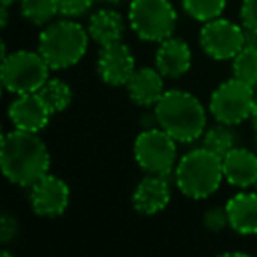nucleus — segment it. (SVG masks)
<instances>
[{
	"instance_id": "obj_1",
	"label": "nucleus",
	"mask_w": 257,
	"mask_h": 257,
	"mask_svg": "<svg viewBox=\"0 0 257 257\" xmlns=\"http://www.w3.org/2000/svg\"><path fill=\"white\" fill-rule=\"evenodd\" d=\"M2 173L11 183L20 187H32L37 180L48 175L50 152L37 133L11 131L2 138L0 147Z\"/></svg>"
},
{
	"instance_id": "obj_2",
	"label": "nucleus",
	"mask_w": 257,
	"mask_h": 257,
	"mask_svg": "<svg viewBox=\"0 0 257 257\" xmlns=\"http://www.w3.org/2000/svg\"><path fill=\"white\" fill-rule=\"evenodd\" d=\"M159 127L178 143H192L206 131V111L197 97L183 90H168L155 104Z\"/></svg>"
},
{
	"instance_id": "obj_3",
	"label": "nucleus",
	"mask_w": 257,
	"mask_h": 257,
	"mask_svg": "<svg viewBox=\"0 0 257 257\" xmlns=\"http://www.w3.org/2000/svg\"><path fill=\"white\" fill-rule=\"evenodd\" d=\"M224 180L222 157L215 155L208 148L190 150L180 159L175 169L176 187L183 196L190 199L210 197L220 187Z\"/></svg>"
},
{
	"instance_id": "obj_4",
	"label": "nucleus",
	"mask_w": 257,
	"mask_h": 257,
	"mask_svg": "<svg viewBox=\"0 0 257 257\" xmlns=\"http://www.w3.org/2000/svg\"><path fill=\"white\" fill-rule=\"evenodd\" d=\"M88 30L72 20H60L41 32L39 51L51 69H67L76 65L88 50Z\"/></svg>"
},
{
	"instance_id": "obj_5",
	"label": "nucleus",
	"mask_w": 257,
	"mask_h": 257,
	"mask_svg": "<svg viewBox=\"0 0 257 257\" xmlns=\"http://www.w3.org/2000/svg\"><path fill=\"white\" fill-rule=\"evenodd\" d=\"M50 65L39 51L20 50L2 57V85L8 92L22 93L39 92V88L50 79Z\"/></svg>"
},
{
	"instance_id": "obj_6",
	"label": "nucleus",
	"mask_w": 257,
	"mask_h": 257,
	"mask_svg": "<svg viewBox=\"0 0 257 257\" xmlns=\"http://www.w3.org/2000/svg\"><path fill=\"white\" fill-rule=\"evenodd\" d=\"M178 15L169 0H133L128 6V23L136 36L150 43L169 39L176 29Z\"/></svg>"
},
{
	"instance_id": "obj_7",
	"label": "nucleus",
	"mask_w": 257,
	"mask_h": 257,
	"mask_svg": "<svg viewBox=\"0 0 257 257\" xmlns=\"http://www.w3.org/2000/svg\"><path fill=\"white\" fill-rule=\"evenodd\" d=\"M176 143L164 128H145L134 141V159L143 171L169 176L176 161Z\"/></svg>"
},
{
	"instance_id": "obj_8",
	"label": "nucleus",
	"mask_w": 257,
	"mask_h": 257,
	"mask_svg": "<svg viewBox=\"0 0 257 257\" xmlns=\"http://www.w3.org/2000/svg\"><path fill=\"white\" fill-rule=\"evenodd\" d=\"M253 102V86L238 78H232L218 85V88L211 93L210 111L217 121L236 125L250 118Z\"/></svg>"
},
{
	"instance_id": "obj_9",
	"label": "nucleus",
	"mask_w": 257,
	"mask_h": 257,
	"mask_svg": "<svg viewBox=\"0 0 257 257\" xmlns=\"http://www.w3.org/2000/svg\"><path fill=\"white\" fill-rule=\"evenodd\" d=\"M203 51L213 60H232L246 44V34L236 23L215 18L204 23L199 34Z\"/></svg>"
},
{
	"instance_id": "obj_10",
	"label": "nucleus",
	"mask_w": 257,
	"mask_h": 257,
	"mask_svg": "<svg viewBox=\"0 0 257 257\" xmlns=\"http://www.w3.org/2000/svg\"><path fill=\"white\" fill-rule=\"evenodd\" d=\"M30 203L32 210L39 217H60L69 206L71 190L62 178L55 175H44L30 187Z\"/></svg>"
},
{
	"instance_id": "obj_11",
	"label": "nucleus",
	"mask_w": 257,
	"mask_h": 257,
	"mask_svg": "<svg viewBox=\"0 0 257 257\" xmlns=\"http://www.w3.org/2000/svg\"><path fill=\"white\" fill-rule=\"evenodd\" d=\"M97 71L104 83L111 86H123L136 71V60L127 44L121 41L102 46L97 60Z\"/></svg>"
},
{
	"instance_id": "obj_12",
	"label": "nucleus",
	"mask_w": 257,
	"mask_h": 257,
	"mask_svg": "<svg viewBox=\"0 0 257 257\" xmlns=\"http://www.w3.org/2000/svg\"><path fill=\"white\" fill-rule=\"evenodd\" d=\"M8 114L15 128L27 131V133H39L48 125L50 116L53 113L46 106L43 97L37 92H32L22 93V95H18V99L13 100Z\"/></svg>"
},
{
	"instance_id": "obj_13",
	"label": "nucleus",
	"mask_w": 257,
	"mask_h": 257,
	"mask_svg": "<svg viewBox=\"0 0 257 257\" xmlns=\"http://www.w3.org/2000/svg\"><path fill=\"white\" fill-rule=\"evenodd\" d=\"M171 201L168 175L148 173L133 194V206L141 215H155L162 211Z\"/></svg>"
},
{
	"instance_id": "obj_14",
	"label": "nucleus",
	"mask_w": 257,
	"mask_h": 257,
	"mask_svg": "<svg viewBox=\"0 0 257 257\" xmlns=\"http://www.w3.org/2000/svg\"><path fill=\"white\" fill-rule=\"evenodd\" d=\"M190 64H192V51H190L189 44L182 39L169 37V39L162 41L155 53V67L164 78H182L190 69Z\"/></svg>"
},
{
	"instance_id": "obj_15",
	"label": "nucleus",
	"mask_w": 257,
	"mask_h": 257,
	"mask_svg": "<svg viewBox=\"0 0 257 257\" xmlns=\"http://www.w3.org/2000/svg\"><path fill=\"white\" fill-rule=\"evenodd\" d=\"M125 86H127L128 97L133 99V102L143 107L155 106L166 92L164 76L159 72L157 67L136 69Z\"/></svg>"
},
{
	"instance_id": "obj_16",
	"label": "nucleus",
	"mask_w": 257,
	"mask_h": 257,
	"mask_svg": "<svg viewBox=\"0 0 257 257\" xmlns=\"http://www.w3.org/2000/svg\"><path fill=\"white\" fill-rule=\"evenodd\" d=\"M224 178L231 185L239 189H248L257 183V154L246 148H232L224 159Z\"/></svg>"
},
{
	"instance_id": "obj_17",
	"label": "nucleus",
	"mask_w": 257,
	"mask_h": 257,
	"mask_svg": "<svg viewBox=\"0 0 257 257\" xmlns=\"http://www.w3.org/2000/svg\"><path fill=\"white\" fill-rule=\"evenodd\" d=\"M229 225L239 234H257V194L239 192L225 204Z\"/></svg>"
},
{
	"instance_id": "obj_18",
	"label": "nucleus",
	"mask_w": 257,
	"mask_h": 257,
	"mask_svg": "<svg viewBox=\"0 0 257 257\" xmlns=\"http://www.w3.org/2000/svg\"><path fill=\"white\" fill-rule=\"evenodd\" d=\"M125 32V22L120 13L113 9H99L88 22V34L97 44L107 46L121 41Z\"/></svg>"
},
{
	"instance_id": "obj_19",
	"label": "nucleus",
	"mask_w": 257,
	"mask_h": 257,
	"mask_svg": "<svg viewBox=\"0 0 257 257\" xmlns=\"http://www.w3.org/2000/svg\"><path fill=\"white\" fill-rule=\"evenodd\" d=\"M203 147L224 159L232 148H236V133L232 131V125L218 121V125L210 127L204 133Z\"/></svg>"
},
{
	"instance_id": "obj_20",
	"label": "nucleus",
	"mask_w": 257,
	"mask_h": 257,
	"mask_svg": "<svg viewBox=\"0 0 257 257\" xmlns=\"http://www.w3.org/2000/svg\"><path fill=\"white\" fill-rule=\"evenodd\" d=\"M39 93L43 97V100L46 102V106L50 107L51 113H62L64 109H67L69 104L72 100V90L65 81L58 78L48 79L43 86L39 88Z\"/></svg>"
},
{
	"instance_id": "obj_21",
	"label": "nucleus",
	"mask_w": 257,
	"mask_h": 257,
	"mask_svg": "<svg viewBox=\"0 0 257 257\" xmlns=\"http://www.w3.org/2000/svg\"><path fill=\"white\" fill-rule=\"evenodd\" d=\"M22 15L34 25H46L60 13V0H20Z\"/></svg>"
},
{
	"instance_id": "obj_22",
	"label": "nucleus",
	"mask_w": 257,
	"mask_h": 257,
	"mask_svg": "<svg viewBox=\"0 0 257 257\" xmlns=\"http://www.w3.org/2000/svg\"><path fill=\"white\" fill-rule=\"evenodd\" d=\"M232 72L234 78L248 83L250 86L257 85V44H245V48L232 58Z\"/></svg>"
},
{
	"instance_id": "obj_23",
	"label": "nucleus",
	"mask_w": 257,
	"mask_h": 257,
	"mask_svg": "<svg viewBox=\"0 0 257 257\" xmlns=\"http://www.w3.org/2000/svg\"><path fill=\"white\" fill-rule=\"evenodd\" d=\"M182 2L187 15L203 23L220 18L225 9V0H182Z\"/></svg>"
},
{
	"instance_id": "obj_24",
	"label": "nucleus",
	"mask_w": 257,
	"mask_h": 257,
	"mask_svg": "<svg viewBox=\"0 0 257 257\" xmlns=\"http://www.w3.org/2000/svg\"><path fill=\"white\" fill-rule=\"evenodd\" d=\"M229 225V217L225 208H211L204 213V227L211 232H220L222 229Z\"/></svg>"
},
{
	"instance_id": "obj_25",
	"label": "nucleus",
	"mask_w": 257,
	"mask_h": 257,
	"mask_svg": "<svg viewBox=\"0 0 257 257\" xmlns=\"http://www.w3.org/2000/svg\"><path fill=\"white\" fill-rule=\"evenodd\" d=\"M93 4L95 0H60V15L67 18H78L90 11Z\"/></svg>"
},
{
	"instance_id": "obj_26",
	"label": "nucleus",
	"mask_w": 257,
	"mask_h": 257,
	"mask_svg": "<svg viewBox=\"0 0 257 257\" xmlns=\"http://www.w3.org/2000/svg\"><path fill=\"white\" fill-rule=\"evenodd\" d=\"M239 15H241L243 29L257 34V0H243Z\"/></svg>"
},
{
	"instance_id": "obj_27",
	"label": "nucleus",
	"mask_w": 257,
	"mask_h": 257,
	"mask_svg": "<svg viewBox=\"0 0 257 257\" xmlns=\"http://www.w3.org/2000/svg\"><path fill=\"white\" fill-rule=\"evenodd\" d=\"M18 232V222L11 217V215L6 213L2 217V222H0V241L2 243H9Z\"/></svg>"
},
{
	"instance_id": "obj_28",
	"label": "nucleus",
	"mask_w": 257,
	"mask_h": 257,
	"mask_svg": "<svg viewBox=\"0 0 257 257\" xmlns=\"http://www.w3.org/2000/svg\"><path fill=\"white\" fill-rule=\"evenodd\" d=\"M8 8H9V6H2V18H0V25H2V29H6V25H8V20H9Z\"/></svg>"
},
{
	"instance_id": "obj_29",
	"label": "nucleus",
	"mask_w": 257,
	"mask_h": 257,
	"mask_svg": "<svg viewBox=\"0 0 257 257\" xmlns=\"http://www.w3.org/2000/svg\"><path fill=\"white\" fill-rule=\"evenodd\" d=\"M250 120H252V123H253V128L257 131V99H255V102H253L252 114H250Z\"/></svg>"
},
{
	"instance_id": "obj_30",
	"label": "nucleus",
	"mask_w": 257,
	"mask_h": 257,
	"mask_svg": "<svg viewBox=\"0 0 257 257\" xmlns=\"http://www.w3.org/2000/svg\"><path fill=\"white\" fill-rule=\"evenodd\" d=\"M100 2H107V4H120L123 0H100Z\"/></svg>"
},
{
	"instance_id": "obj_31",
	"label": "nucleus",
	"mask_w": 257,
	"mask_h": 257,
	"mask_svg": "<svg viewBox=\"0 0 257 257\" xmlns=\"http://www.w3.org/2000/svg\"><path fill=\"white\" fill-rule=\"evenodd\" d=\"M15 2H18V0H2V6H11Z\"/></svg>"
},
{
	"instance_id": "obj_32",
	"label": "nucleus",
	"mask_w": 257,
	"mask_h": 257,
	"mask_svg": "<svg viewBox=\"0 0 257 257\" xmlns=\"http://www.w3.org/2000/svg\"><path fill=\"white\" fill-rule=\"evenodd\" d=\"M255 152H257V134H255Z\"/></svg>"
},
{
	"instance_id": "obj_33",
	"label": "nucleus",
	"mask_w": 257,
	"mask_h": 257,
	"mask_svg": "<svg viewBox=\"0 0 257 257\" xmlns=\"http://www.w3.org/2000/svg\"><path fill=\"white\" fill-rule=\"evenodd\" d=\"M255 187H257V183H255Z\"/></svg>"
}]
</instances>
